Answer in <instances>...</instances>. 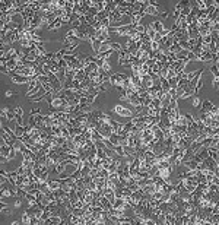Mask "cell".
Returning a JSON list of instances; mask_svg holds the SVG:
<instances>
[{"mask_svg": "<svg viewBox=\"0 0 219 225\" xmlns=\"http://www.w3.org/2000/svg\"><path fill=\"white\" fill-rule=\"evenodd\" d=\"M211 72L215 76H218V63H213V65H212V66H211Z\"/></svg>", "mask_w": 219, "mask_h": 225, "instance_id": "24", "label": "cell"}, {"mask_svg": "<svg viewBox=\"0 0 219 225\" xmlns=\"http://www.w3.org/2000/svg\"><path fill=\"white\" fill-rule=\"evenodd\" d=\"M47 184H48L51 192H56V190L61 189V181L60 180H51V181H47Z\"/></svg>", "mask_w": 219, "mask_h": 225, "instance_id": "9", "label": "cell"}, {"mask_svg": "<svg viewBox=\"0 0 219 225\" xmlns=\"http://www.w3.org/2000/svg\"><path fill=\"white\" fill-rule=\"evenodd\" d=\"M15 114H16V124L18 126H22L24 124V120H22V117H24V111L21 107H16L15 108Z\"/></svg>", "mask_w": 219, "mask_h": 225, "instance_id": "10", "label": "cell"}, {"mask_svg": "<svg viewBox=\"0 0 219 225\" xmlns=\"http://www.w3.org/2000/svg\"><path fill=\"white\" fill-rule=\"evenodd\" d=\"M126 73H114V75L109 76V84L113 85V86H116V88H121V85H123V79L126 78Z\"/></svg>", "mask_w": 219, "mask_h": 225, "instance_id": "2", "label": "cell"}, {"mask_svg": "<svg viewBox=\"0 0 219 225\" xmlns=\"http://www.w3.org/2000/svg\"><path fill=\"white\" fill-rule=\"evenodd\" d=\"M117 89H118V94H120V97H121L123 100L126 101V100H127V91L124 89V88H117Z\"/></svg>", "mask_w": 219, "mask_h": 225, "instance_id": "22", "label": "cell"}, {"mask_svg": "<svg viewBox=\"0 0 219 225\" xmlns=\"http://www.w3.org/2000/svg\"><path fill=\"white\" fill-rule=\"evenodd\" d=\"M114 113H117L118 116H121V117H129V118L133 117V113L130 110H127L126 107H123V105H116L114 107Z\"/></svg>", "mask_w": 219, "mask_h": 225, "instance_id": "4", "label": "cell"}, {"mask_svg": "<svg viewBox=\"0 0 219 225\" xmlns=\"http://www.w3.org/2000/svg\"><path fill=\"white\" fill-rule=\"evenodd\" d=\"M146 35L151 38V41H153V38H155L156 32H155V29L152 28V25H146Z\"/></svg>", "mask_w": 219, "mask_h": 225, "instance_id": "17", "label": "cell"}, {"mask_svg": "<svg viewBox=\"0 0 219 225\" xmlns=\"http://www.w3.org/2000/svg\"><path fill=\"white\" fill-rule=\"evenodd\" d=\"M155 15V16H158L159 15V10H158V8H152V6H148V8L143 10V15Z\"/></svg>", "mask_w": 219, "mask_h": 225, "instance_id": "15", "label": "cell"}, {"mask_svg": "<svg viewBox=\"0 0 219 225\" xmlns=\"http://www.w3.org/2000/svg\"><path fill=\"white\" fill-rule=\"evenodd\" d=\"M181 183H183V186H184V189L187 190V192H193L194 189L197 187V184H199V181H197V178H196V175L194 177H188V178H183V180H180Z\"/></svg>", "mask_w": 219, "mask_h": 225, "instance_id": "1", "label": "cell"}, {"mask_svg": "<svg viewBox=\"0 0 219 225\" xmlns=\"http://www.w3.org/2000/svg\"><path fill=\"white\" fill-rule=\"evenodd\" d=\"M218 82H219L218 76H215V78H213V81H212V84H213V86H215V85H218Z\"/></svg>", "mask_w": 219, "mask_h": 225, "instance_id": "27", "label": "cell"}, {"mask_svg": "<svg viewBox=\"0 0 219 225\" xmlns=\"http://www.w3.org/2000/svg\"><path fill=\"white\" fill-rule=\"evenodd\" d=\"M101 69H104V70H105V72H111V66H109V61L108 60H104V65H102V67Z\"/></svg>", "mask_w": 219, "mask_h": 225, "instance_id": "23", "label": "cell"}, {"mask_svg": "<svg viewBox=\"0 0 219 225\" xmlns=\"http://www.w3.org/2000/svg\"><path fill=\"white\" fill-rule=\"evenodd\" d=\"M158 81H159V86H161V89H162V92H164V94H167V92L169 91L168 79H167V78H159Z\"/></svg>", "mask_w": 219, "mask_h": 225, "instance_id": "8", "label": "cell"}, {"mask_svg": "<svg viewBox=\"0 0 219 225\" xmlns=\"http://www.w3.org/2000/svg\"><path fill=\"white\" fill-rule=\"evenodd\" d=\"M12 95H13V92L12 91H6V97H8V98L9 97H12Z\"/></svg>", "mask_w": 219, "mask_h": 225, "instance_id": "29", "label": "cell"}, {"mask_svg": "<svg viewBox=\"0 0 219 225\" xmlns=\"http://www.w3.org/2000/svg\"><path fill=\"white\" fill-rule=\"evenodd\" d=\"M152 25V28H153V29H155V32L156 34H162L164 32V25H162V22H161V21H156V22H153V24H151Z\"/></svg>", "mask_w": 219, "mask_h": 225, "instance_id": "14", "label": "cell"}, {"mask_svg": "<svg viewBox=\"0 0 219 225\" xmlns=\"http://www.w3.org/2000/svg\"><path fill=\"white\" fill-rule=\"evenodd\" d=\"M61 24H63V22H61V18H57L54 22H51L50 25L47 26V29H48V31H54V29L60 28V26H61Z\"/></svg>", "mask_w": 219, "mask_h": 225, "instance_id": "13", "label": "cell"}, {"mask_svg": "<svg viewBox=\"0 0 219 225\" xmlns=\"http://www.w3.org/2000/svg\"><path fill=\"white\" fill-rule=\"evenodd\" d=\"M15 206H16V208H19V206H21V199H16V202H15Z\"/></svg>", "mask_w": 219, "mask_h": 225, "instance_id": "28", "label": "cell"}, {"mask_svg": "<svg viewBox=\"0 0 219 225\" xmlns=\"http://www.w3.org/2000/svg\"><path fill=\"white\" fill-rule=\"evenodd\" d=\"M191 94H194V91H193V88L190 86V85H187L184 88V91H183V94L178 97L180 100H184V98H188V97H191Z\"/></svg>", "mask_w": 219, "mask_h": 225, "instance_id": "12", "label": "cell"}, {"mask_svg": "<svg viewBox=\"0 0 219 225\" xmlns=\"http://www.w3.org/2000/svg\"><path fill=\"white\" fill-rule=\"evenodd\" d=\"M40 113H41V111H40V108H34L32 111H31V114H32V116H35V114H40Z\"/></svg>", "mask_w": 219, "mask_h": 225, "instance_id": "26", "label": "cell"}, {"mask_svg": "<svg viewBox=\"0 0 219 225\" xmlns=\"http://www.w3.org/2000/svg\"><path fill=\"white\" fill-rule=\"evenodd\" d=\"M86 78H88V76L85 75V70H83V69H82V70H77V72H76V75H75V79H76V81H79L80 84L83 82Z\"/></svg>", "mask_w": 219, "mask_h": 225, "instance_id": "16", "label": "cell"}, {"mask_svg": "<svg viewBox=\"0 0 219 225\" xmlns=\"http://www.w3.org/2000/svg\"><path fill=\"white\" fill-rule=\"evenodd\" d=\"M15 133H16V137H22L24 134H25V127L24 126H18L16 124V129H15Z\"/></svg>", "mask_w": 219, "mask_h": 225, "instance_id": "18", "label": "cell"}, {"mask_svg": "<svg viewBox=\"0 0 219 225\" xmlns=\"http://www.w3.org/2000/svg\"><path fill=\"white\" fill-rule=\"evenodd\" d=\"M140 84H142V88L148 89V88H151V86L155 85V79H152L149 75H145L143 78H140Z\"/></svg>", "mask_w": 219, "mask_h": 225, "instance_id": "6", "label": "cell"}, {"mask_svg": "<svg viewBox=\"0 0 219 225\" xmlns=\"http://www.w3.org/2000/svg\"><path fill=\"white\" fill-rule=\"evenodd\" d=\"M77 45H79V42H75V44H67V45H64L63 48H64V50H66V53H67V51L75 50V48L77 47Z\"/></svg>", "mask_w": 219, "mask_h": 225, "instance_id": "20", "label": "cell"}, {"mask_svg": "<svg viewBox=\"0 0 219 225\" xmlns=\"http://www.w3.org/2000/svg\"><path fill=\"white\" fill-rule=\"evenodd\" d=\"M111 129H113V133L114 134H120V132H121V129H123V124H120L118 121H116V120H111Z\"/></svg>", "mask_w": 219, "mask_h": 225, "instance_id": "11", "label": "cell"}, {"mask_svg": "<svg viewBox=\"0 0 219 225\" xmlns=\"http://www.w3.org/2000/svg\"><path fill=\"white\" fill-rule=\"evenodd\" d=\"M22 224H31V217H29V213L28 212H24V215H22V221H21Z\"/></svg>", "mask_w": 219, "mask_h": 225, "instance_id": "19", "label": "cell"}, {"mask_svg": "<svg viewBox=\"0 0 219 225\" xmlns=\"http://www.w3.org/2000/svg\"><path fill=\"white\" fill-rule=\"evenodd\" d=\"M2 117H6V120L10 121L13 118H16V114H15V108H9V107H3L2 108Z\"/></svg>", "mask_w": 219, "mask_h": 225, "instance_id": "5", "label": "cell"}, {"mask_svg": "<svg viewBox=\"0 0 219 225\" xmlns=\"http://www.w3.org/2000/svg\"><path fill=\"white\" fill-rule=\"evenodd\" d=\"M200 104H202V100H200L199 97H194V100H193V105H194V107H200Z\"/></svg>", "mask_w": 219, "mask_h": 225, "instance_id": "25", "label": "cell"}, {"mask_svg": "<svg viewBox=\"0 0 219 225\" xmlns=\"http://www.w3.org/2000/svg\"><path fill=\"white\" fill-rule=\"evenodd\" d=\"M118 6V0H113V2H107V6H105V12L107 13H113Z\"/></svg>", "mask_w": 219, "mask_h": 225, "instance_id": "7", "label": "cell"}, {"mask_svg": "<svg viewBox=\"0 0 219 225\" xmlns=\"http://www.w3.org/2000/svg\"><path fill=\"white\" fill-rule=\"evenodd\" d=\"M109 48H111V50L113 51H120L121 50V45H120V44H116V42H109Z\"/></svg>", "mask_w": 219, "mask_h": 225, "instance_id": "21", "label": "cell"}, {"mask_svg": "<svg viewBox=\"0 0 219 225\" xmlns=\"http://www.w3.org/2000/svg\"><path fill=\"white\" fill-rule=\"evenodd\" d=\"M9 76L12 78V82L13 84H29V78L26 76H22V75H15V72H9Z\"/></svg>", "mask_w": 219, "mask_h": 225, "instance_id": "3", "label": "cell"}]
</instances>
